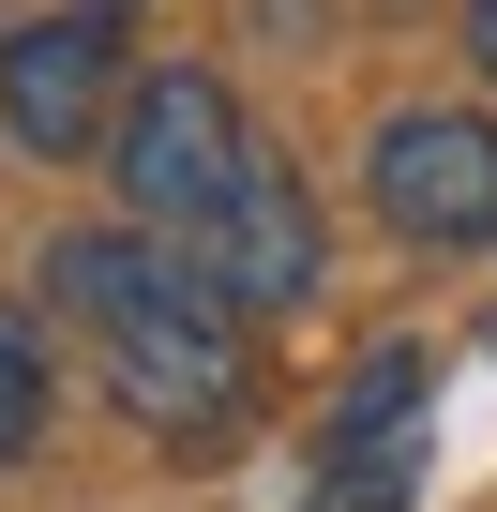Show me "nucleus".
<instances>
[{"label": "nucleus", "mask_w": 497, "mask_h": 512, "mask_svg": "<svg viewBox=\"0 0 497 512\" xmlns=\"http://www.w3.org/2000/svg\"><path fill=\"white\" fill-rule=\"evenodd\" d=\"M31 287H46V317L91 347V377L151 437H226L241 407H257V317H241L181 241H151V226H61Z\"/></svg>", "instance_id": "1"}, {"label": "nucleus", "mask_w": 497, "mask_h": 512, "mask_svg": "<svg viewBox=\"0 0 497 512\" xmlns=\"http://www.w3.org/2000/svg\"><path fill=\"white\" fill-rule=\"evenodd\" d=\"M257 166V121H241V91L211 61H136L121 91V136H106V181H121V226L151 241H196L226 211V181Z\"/></svg>", "instance_id": "2"}, {"label": "nucleus", "mask_w": 497, "mask_h": 512, "mask_svg": "<svg viewBox=\"0 0 497 512\" xmlns=\"http://www.w3.org/2000/svg\"><path fill=\"white\" fill-rule=\"evenodd\" d=\"M422 407H437V347L392 332L332 377L317 452H302V512H407L422 497Z\"/></svg>", "instance_id": "3"}, {"label": "nucleus", "mask_w": 497, "mask_h": 512, "mask_svg": "<svg viewBox=\"0 0 497 512\" xmlns=\"http://www.w3.org/2000/svg\"><path fill=\"white\" fill-rule=\"evenodd\" d=\"M121 91H136V61H121V16H91V0L0 31V136H16L31 166L106 151V136H121Z\"/></svg>", "instance_id": "4"}, {"label": "nucleus", "mask_w": 497, "mask_h": 512, "mask_svg": "<svg viewBox=\"0 0 497 512\" xmlns=\"http://www.w3.org/2000/svg\"><path fill=\"white\" fill-rule=\"evenodd\" d=\"M362 196H377L392 241L482 256V241H497V121H482V106H392L377 151H362Z\"/></svg>", "instance_id": "5"}, {"label": "nucleus", "mask_w": 497, "mask_h": 512, "mask_svg": "<svg viewBox=\"0 0 497 512\" xmlns=\"http://www.w3.org/2000/svg\"><path fill=\"white\" fill-rule=\"evenodd\" d=\"M181 256H196V272H211L241 317H287V302H317V196H302V166H287V151H257V166L226 181V211H211Z\"/></svg>", "instance_id": "6"}, {"label": "nucleus", "mask_w": 497, "mask_h": 512, "mask_svg": "<svg viewBox=\"0 0 497 512\" xmlns=\"http://www.w3.org/2000/svg\"><path fill=\"white\" fill-rule=\"evenodd\" d=\"M46 422H61V362H46L31 302H0V467H31V452H46Z\"/></svg>", "instance_id": "7"}, {"label": "nucleus", "mask_w": 497, "mask_h": 512, "mask_svg": "<svg viewBox=\"0 0 497 512\" xmlns=\"http://www.w3.org/2000/svg\"><path fill=\"white\" fill-rule=\"evenodd\" d=\"M467 61H482V76H497V0H467Z\"/></svg>", "instance_id": "8"}, {"label": "nucleus", "mask_w": 497, "mask_h": 512, "mask_svg": "<svg viewBox=\"0 0 497 512\" xmlns=\"http://www.w3.org/2000/svg\"><path fill=\"white\" fill-rule=\"evenodd\" d=\"M91 16H136V0H91Z\"/></svg>", "instance_id": "9"}]
</instances>
